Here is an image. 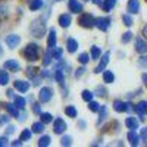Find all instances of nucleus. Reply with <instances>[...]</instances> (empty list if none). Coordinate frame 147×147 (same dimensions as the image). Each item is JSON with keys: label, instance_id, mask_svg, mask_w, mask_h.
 Returning a JSON list of instances; mask_svg holds the SVG:
<instances>
[{"label": "nucleus", "instance_id": "58836bf2", "mask_svg": "<svg viewBox=\"0 0 147 147\" xmlns=\"http://www.w3.org/2000/svg\"><path fill=\"white\" fill-rule=\"evenodd\" d=\"M52 56H53L55 59L60 60V59H62V49H56V50H53V52H52Z\"/></svg>", "mask_w": 147, "mask_h": 147}, {"label": "nucleus", "instance_id": "dca6fc26", "mask_svg": "<svg viewBox=\"0 0 147 147\" xmlns=\"http://www.w3.org/2000/svg\"><path fill=\"white\" fill-rule=\"evenodd\" d=\"M136 112L141 116V119H143V116L144 115H147V102H140L137 106H136Z\"/></svg>", "mask_w": 147, "mask_h": 147}, {"label": "nucleus", "instance_id": "f3484780", "mask_svg": "<svg viewBox=\"0 0 147 147\" xmlns=\"http://www.w3.org/2000/svg\"><path fill=\"white\" fill-rule=\"evenodd\" d=\"M125 125L128 127V129H137V128H138V121H137L136 118L129 116V118L125 119Z\"/></svg>", "mask_w": 147, "mask_h": 147}, {"label": "nucleus", "instance_id": "b1692460", "mask_svg": "<svg viewBox=\"0 0 147 147\" xmlns=\"http://www.w3.org/2000/svg\"><path fill=\"white\" fill-rule=\"evenodd\" d=\"M113 80H115V75H113L110 71H105V72H103V81H105V82L110 84V82H113Z\"/></svg>", "mask_w": 147, "mask_h": 147}, {"label": "nucleus", "instance_id": "a878e982", "mask_svg": "<svg viewBox=\"0 0 147 147\" xmlns=\"http://www.w3.org/2000/svg\"><path fill=\"white\" fill-rule=\"evenodd\" d=\"M15 105H16V107H18V109H25L27 102H25V99H24V97L18 96V97H15Z\"/></svg>", "mask_w": 147, "mask_h": 147}, {"label": "nucleus", "instance_id": "0eeeda50", "mask_svg": "<svg viewBox=\"0 0 147 147\" xmlns=\"http://www.w3.org/2000/svg\"><path fill=\"white\" fill-rule=\"evenodd\" d=\"M109 57H110V53L109 52H106L105 53V56H103V59L100 60V63L96 66V69H94V72L96 74H100V72H103L105 71V68H106V65L109 63Z\"/></svg>", "mask_w": 147, "mask_h": 147}, {"label": "nucleus", "instance_id": "4468645a", "mask_svg": "<svg viewBox=\"0 0 147 147\" xmlns=\"http://www.w3.org/2000/svg\"><path fill=\"white\" fill-rule=\"evenodd\" d=\"M5 68L7 69V71H13V72H18L19 71V63L16 62V60H6V62H5Z\"/></svg>", "mask_w": 147, "mask_h": 147}, {"label": "nucleus", "instance_id": "cd10ccee", "mask_svg": "<svg viewBox=\"0 0 147 147\" xmlns=\"http://www.w3.org/2000/svg\"><path fill=\"white\" fill-rule=\"evenodd\" d=\"M113 109L116 112H125V103L116 100V102H113Z\"/></svg>", "mask_w": 147, "mask_h": 147}, {"label": "nucleus", "instance_id": "a19ab883", "mask_svg": "<svg viewBox=\"0 0 147 147\" xmlns=\"http://www.w3.org/2000/svg\"><path fill=\"white\" fill-rule=\"evenodd\" d=\"M131 38H132V32L128 31V32H125L124 35H122V43H128Z\"/></svg>", "mask_w": 147, "mask_h": 147}, {"label": "nucleus", "instance_id": "9b49d317", "mask_svg": "<svg viewBox=\"0 0 147 147\" xmlns=\"http://www.w3.org/2000/svg\"><path fill=\"white\" fill-rule=\"evenodd\" d=\"M69 10L74 12V13H80V12L82 10V5L78 2V0H69Z\"/></svg>", "mask_w": 147, "mask_h": 147}, {"label": "nucleus", "instance_id": "8fccbe9b", "mask_svg": "<svg viewBox=\"0 0 147 147\" xmlns=\"http://www.w3.org/2000/svg\"><path fill=\"white\" fill-rule=\"evenodd\" d=\"M7 144H9V141H7V138H6V137H0V147L7 146Z\"/></svg>", "mask_w": 147, "mask_h": 147}, {"label": "nucleus", "instance_id": "423d86ee", "mask_svg": "<svg viewBox=\"0 0 147 147\" xmlns=\"http://www.w3.org/2000/svg\"><path fill=\"white\" fill-rule=\"evenodd\" d=\"M110 25V18H97L96 19V27L100 31H106Z\"/></svg>", "mask_w": 147, "mask_h": 147}, {"label": "nucleus", "instance_id": "9d476101", "mask_svg": "<svg viewBox=\"0 0 147 147\" xmlns=\"http://www.w3.org/2000/svg\"><path fill=\"white\" fill-rule=\"evenodd\" d=\"M15 88L18 90V91H21V93H27L28 90H30V82H27V81H21V80H18V81H15Z\"/></svg>", "mask_w": 147, "mask_h": 147}, {"label": "nucleus", "instance_id": "5701e85b", "mask_svg": "<svg viewBox=\"0 0 147 147\" xmlns=\"http://www.w3.org/2000/svg\"><path fill=\"white\" fill-rule=\"evenodd\" d=\"M43 6V0H30V9L31 10H38Z\"/></svg>", "mask_w": 147, "mask_h": 147}, {"label": "nucleus", "instance_id": "c9c22d12", "mask_svg": "<svg viewBox=\"0 0 147 147\" xmlns=\"http://www.w3.org/2000/svg\"><path fill=\"white\" fill-rule=\"evenodd\" d=\"M88 109L91 110V112H99V109H100V105L99 103H97V102H90L88 103Z\"/></svg>", "mask_w": 147, "mask_h": 147}, {"label": "nucleus", "instance_id": "72a5a7b5", "mask_svg": "<svg viewBox=\"0 0 147 147\" xmlns=\"http://www.w3.org/2000/svg\"><path fill=\"white\" fill-rule=\"evenodd\" d=\"M52 119H53V116H52L50 113H41V122H43L44 125H46V124H50Z\"/></svg>", "mask_w": 147, "mask_h": 147}, {"label": "nucleus", "instance_id": "864d4df0", "mask_svg": "<svg viewBox=\"0 0 147 147\" xmlns=\"http://www.w3.org/2000/svg\"><path fill=\"white\" fill-rule=\"evenodd\" d=\"M125 110L127 112H132V105L131 103H125Z\"/></svg>", "mask_w": 147, "mask_h": 147}, {"label": "nucleus", "instance_id": "de8ad7c7", "mask_svg": "<svg viewBox=\"0 0 147 147\" xmlns=\"http://www.w3.org/2000/svg\"><path fill=\"white\" fill-rule=\"evenodd\" d=\"M84 72H85V68H80V69H77V72H75V78L82 77V75H84Z\"/></svg>", "mask_w": 147, "mask_h": 147}, {"label": "nucleus", "instance_id": "aec40b11", "mask_svg": "<svg viewBox=\"0 0 147 147\" xmlns=\"http://www.w3.org/2000/svg\"><path fill=\"white\" fill-rule=\"evenodd\" d=\"M55 78H56V81H57L60 85H63V82H65L63 71H62V69H59V68H56V69H55Z\"/></svg>", "mask_w": 147, "mask_h": 147}, {"label": "nucleus", "instance_id": "473e14b6", "mask_svg": "<svg viewBox=\"0 0 147 147\" xmlns=\"http://www.w3.org/2000/svg\"><path fill=\"white\" fill-rule=\"evenodd\" d=\"M93 96H94V93H91V91H88V90H84V91H82V99H84L85 102H91V100H93Z\"/></svg>", "mask_w": 147, "mask_h": 147}, {"label": "nucleus", "instance_id": "1a4fd4ad", "mask_svg": "<svg viewBox=\"0 0 147 147\" xmlns=\"http://www.w3.org/2000/svg\"><path fill=\"white\" fill-rule=\"evenodd\" d=\"M56 41H57V32H56V28H52L50 30V34H49V38H47L49 49H53L56 46Z\"/></svg>", "mask_w": 147, "mask_h": 147}, {"label": "nucleus", "instance_id": "2f4dec72", "mask_svg": "<svg viewBox=\"0 0 147 147\" xmlns=\"http://www.w3.org/2000/svg\"><path fill=\"white\" fill-rule=\"evenodd\" d=\"M31 136H32L31 129H24V131H22V134H21V140H22V141H27V140H30V138H31Z\"/></svg>", "mask_w": 147, "mask_h": 147}, {"label": "nucleus", "instance_id": "603ef678", "mask_svg": "<svg viewBox=\"0 0 147 147\" xmlns=\"http://www.w3.org/2000/svg\"><path fill=\"white\" fill-rule=\"evenodd\" d=\"M140 136H141V138H147V128H143V129H141Z\"/></svg>", "mask_w": 147, "mask_h": 147}, {"label": "nucleus", "instance_id": "f257e3e1", "mask_svg": "<svg viewBox=\"0 0 147 147\" xmlns=\"http://www.w3.org/2000/svg\"><path fill=\"white\" fill-rule=\"evenodd\" d=\"M30 30H31L32 35H35L37 38H40V37H43L44 32H46V24L41 22L40 19H35V21L31 22V28Z\"/></svg>", "mask_w": 147, "mask_h": 147}, {"label": "nucleus", "instance_id": "20e7f679", "mask_svg": "<svg viewBox=\"0 0 147 147\" xmlns=\"http://www.w3.org/2000/svg\"><path fill=\"white\" fill-rule=\"evenodd\" d=\"M52 97H53V90H52L50 87H43V88L40 90V94H38L40 102L47 103V102L52 100Z\"/></svg>", "mask_w": 147, "mask_h": 147}, {"label": "nucleus", "instance_id": "6e6d98bb", "mask_svg": "<svg viewBox=\"0 0 147 147\" xmlns=\"http://www.w3.org/2000/svg\"><path fill=\"white\" fill-rule=\"evenodd\" d=\"M143 81H144V84H146V87H147V74H143Z\"/></svg>", "mask_w": 147, "mask_h": 147}, {"label": "nucleus", "instance_id": "c03bdc74", "mask_svg": "<svg viewBox=\"0 0 147 147\" xmlns=\"http://www.w3.org/2000/svg\"><path fill=\"white\" fill-rule=\"evenodd\" d=\"M32 112L37 113V115H40V113H41V107H40L38 103H34V105H32Z\"/></svg>", "mask_w": 147, "mask_h": 147}, {"label": "nucleus", "instance_id": "4c0bfd02", "mask_svg": "<svg viewBox=\"0 0 147 147\" xmlns=\"http://www.w3.org/2000/svg\"><path fill=\"white\" fill-rule=\"evenodd\" d=\"M60 144H62V146H71V144H72V137H69V136L62 137V141H60Z\"/></svg>", "mask_w": 147, "mask_h": 147}, {"label": "nucleus", "instance_id": "13d9d810", "mask_svg": "<svg viewBox=\"0 0 147 147\" xmlns=\"http://www.w3.org/2000/svg\"><path fill=\"white\" fill-rule=\"evenodd\" d=\"M143 35H144L146 38H147V25H146V27L143 28Z\"/></svg>", "mask_w": 147, "mask_h": 147}, {"label": "nucleus", "instance_id": "49530a36", "mask_svg": "<svg viewBox=\"0 0 147 147\" xmlns=\"http://www.w3.org/2000/svg\"><path fill=\"white\" fill-rule=\"evenodd\" d=\"M138 63H140L143 68H147V56H143V57H140Z\"/></svg>", "mask_w": 147, "mask_h": 147}, {"label": "nucleus", "instance_id": "393cba45", "mask_svg": "<svg viewBox=\"0 0 147 147\" xmlns=\"http://www.w3.org/2000/svg\"><path fill=\"white\" fill-rule=\"evenodd\" d=\"M32 132H37V134H40L44 131V124L43 122H35V124H32Z\"/></svg>", "mask_w": 147, "mask_h": 147}, {"label": "nucleus", "instance_id": "e2e57ef3", "mask_svg": "<svg viewBox=\"0 0 147 147\" xmlns=\"http://www.w3.org/2000/svg\"><path fill=\"white\" fill-rule=\"evenodd\" d=\"M146 2H147V0H146Z\"/></svg>", "mask_w": 147, "mask_h": 147}, {"label": "nucleus", "instance_id": "680f3d73", "mask_svg": "<svg viewBox=\"0 0 147 147\" xmlns=\"http://www.w3.org/2000/svg\"><path fill=\"white\" fill-rule=\"evenodd\" d=\"M3 55V49H2V46H0V56Z\"/></svg>", "mask_w": 147, "mask_h": 147}, {"label": "nucleus", "instance_id": "052dcab7", "mask_svg": "<svg viewBox=\"0 0 147 147\" xmlns=\"http://www.w3.org/2000/svg\"><path fill=\"white\" fill-rule=\"evenodd\" d=\"M93 3L94 5H100V3H103V0H93Z\"/></svg>", "mask_w": 147, "mask_h": 147}, {"label": "nucleus", "instance_id": "6ab92c4d", "mask_svg": "<svg viewBox=\"0 0 147 147\" xmlns=\"http://www.w3.org/2000/svg\"><path fill=\"white\" fill-rule=\"evenodd\" d=\"M6 110L9 112L10 116H13V118H18V116H19V112H18L16 105H10V103H7V105H6Z\"/></svg>", "mask_w": 147, "mask_h": 147}, {"label": "nucleus", "instance_id": "5fc2aeb1", "mask_svg": "<svg viewBox=\"0 0 147 147\" xmlns=\"http://www.w3.org/2000/svg\"><path fill=\"white\" fill-rule=\"evenodd\" d=\"M12 146H22V140H16L12 143Z\"/></svg>", "mask_w": 147, "mask_h": 147}, {"label": "nucleus", "instance_id": "37998d69", "mask_svg": "<svg viewBox=\"0 0 147 147\" xmlns=\"http://www.w3.org/2000/svg\"><path fill=\"white\" fill-rule=\"evenodd\" d=\"M99 112H100V119H105L106 116H107V109H106V106H100V109H99Z\"/></svg>", "mask_w": 147, "mask_h": 147}, {"label": "nucleus", "instance_id": "39448f33", "mask_svg": "<svg viewBox=\"0 0 147 147\" xmlns=\"http://www.w3.org/2000/svg\"><path fill=\"white\" fill-rule=\"evenodd\" d=\"M66 129V122L62 118H56L55 121V125H53V131L55 134H63Z\"/></svg>", "mask_w": 147, "mask_h": 147}, {"label": "nucleus", "instance_id": "7c9ffc66", "mask_svg": "<svg viewBox=\"0 0 147 147\" xmlns=\"http://www.w3.org/2000/svg\"><path fill=\"white\" fill-rule=\"evenodd\" d=\"M52 49H50V50H49L46 55H44V59H43V63H44V66H49V65H50L52 63Z\"/></svg>", "mask_w": 147, "mask_h": 147}, {"label": "nucleus", "instance_id": "bf43d9fd", "mask_svg": "<svg viewBox=\"0 0 147 147\" xmlns=\"http://www.w3.org/2000/svg\"><path fill=\"white\" fill-rule=\"evenodd\" d=\"M6 94H7L9 97H13V91H12V90H7V91H6Z\"/></svg>", "mask_w": 147, "mask_h": 147}, {"label": "nucleus", "instance_id": "bb28decb", "mask_svg": "<svg viewBox=\"0 0 147 147\" xmlns=\"http://www.w3.org/2000/svg\"><path fill=\"white\" fill-rule=\"evenodd\" d=\"M65 113L69 116V118H77V109L74 106H66L65 107Z\"/></svg>", "mask_w": 147, "mask_h": 147}, {"label": "nucleus", "instance_id": "e433bc0d", "mask_svg": "<svg viewBox=\"0 0 147 147\" xmlns=\"http://www.w3.org/2000/svg\"><path fill=\"white\" fill-rule=\"evenodd\" d=\"M78 60L82 63V65H85V63H88V60H90V56L87 55V53H81L80 55V57H78Z\"/></svg>", "mask_w": 147, "mask_h": 147}, {"label": "nucleus", "instance_id": "c756f323", "mask_svg": "<svg viewBox=\"0 0 147 147\" xmlns=\"http://www.w3.org/2000/svg\"><path fill=\"white\" fill-rule=\"evenodd\" d=\"M100 55H102L100 49L97 47V46H93V47H91V59H99Z\"/></svg>", "mask_w": 147, "mask_h": 147}, {"label": "nucleus", "instance_id": "3c124183", "mask_svg": "<svg viewBox=\"0 0 147 147\" xmlns=\"http://www.w3.org/2000/svg\"><path fill=\"white\" fill-rule=\"evenodd\" d=\"M6 132H7V134L15 132V127H13V125H9V127H7V129H6Z\"/></svg>", "mask_w": 147, "mask_h": 147}, {"label": "nucleus", "instance_id": "ddd939ff", "mask_svg": "<svg viewBox=\"0 0 147 147\" xmlns=\"http://www.w3.org/2000/svg\"><path fill=\"white\" fill-rule=\"evenodd\" d=\"M140 10V2L138 0H129L128 2V12L129 13H138Z\"/></svg>", "mask_w": 147, "mask_h": 147}, {"label": "nucleus", "instance_id": "f704fd0d", "mask_svg": "<svg viewBox=\"0 0 147 147\" xmlns=\"http://www.w3.org/2000/svg\"><path fill=\"white\" fill-rule=\"evenodd\" d=\"M49 144H50V137L49 136H44V137H41L38 140V146L40 147H44V146H49Z\"/></svg>", "mask_w": 147, "mask_h": 147}, {"label": "nucleus", "instance_id": "a211bd4d", "mask_svg": "<svg viewBox=\"0 0 147 147\" xmlns=\"http://www.w3.org/2000/svg\"><path fill=\"white\" fill-rule=\"evenodd\" d=\"M59 24H60V27H63V28H66V27H69L71 25V16L69 15H60L59 16Z\"/></svg>", "mask_w": 147, "mask_h": 147}, {"label": "nucleus", "instance_id": "f03ea898", "mask_svg": "<svg viewBox=\"0 0 147 147\" xmlns=\"http://www.w3.org/2000/svg\"><path fill=\"white\" fill-rule=\"evenodd\" d=\"M24 56H25L27 60H37L38 59V46L35 44H28L25 47V50H24Z\"/></svg>", "mask_w": 147, "mask_h": 147}, {"label": "nucleus", "instance_id": "c85d7f7f", "mask_svg": "<svg viewBox=\"0 0 147 147\" xmlns=\"http://www.w3.org/2000/svg\"><path fill=\"white\" fill-rule=\"evenodd\" d=\"M7 82H9V74L2 71L0 72V85H6Z\"/></svg>", "mask_w": 147, "mask_h": 147}, {"label": "nucleus", "instance_id": "4d7b16f0", "mask_svg": "<svg viewBox=\"0 0 147 147\" xmlns=\"http://www.w3.org/2000/svg\"><path fill=\"white\" fill-rule=\"evenodd\" d=\"M41 75H43V77H46V78H49V77H50V74H49L47 71H43V72H41Z\"/></svg>", "mask_w": 147, "mask_h": 147}, {"label": "nucleus", "instance_id": "2eb2a0df", "mask_svg": "<svg viewBox=\"0 0 147 147\" xmlns=\"http://www.w3.org/2000/svg\"><path fill=\"white\" fill-rule=\"evenodd\" d=\"M128 140H129L131 146H138V143H140V137L137 136L136 129H129V132H128Z\"/></svg>", "mask_w": 147, "mask_h": 147}, {"label": "nucleus", "instance_id": "4be33fe9", "mask_svg": "<svg viewBox=\"0 0 147 147\" xmlns=\"http://www.w3.org/2000/svg\"><path fill=\"white\" fill-rule=\"evenodd\" d=\"M116 5V0H103V9L106 12H110Z\"/></svg>", "mask_w": 147, "mask_h": 147}, {"label": "nucleus", "instance_id": "412c9836", "mask_svg": "<svg viewBox=\"0 0 147 147\" xmlns=\"http://www.w3.org/2000/svg\"><path fill=\"white\" fill-rule=\"evenodd\" d=\"M66 46H68V52L74 53V52H77L78 43H77V40H74V38H68V41H66Z\"/></svg>", "mask_w": 147, "mask_h": 147}, {"label": "nucleus", "instance_id": "7ed1b4c3", "mask_svg": "<svg viewBox=\"0 0 147 147\" xmlns=\"http://www.w3.org/2000/svg\"><path fill=\"white\" fill-rule=\"evenodd\" d=\"M78 22H80V25L84 27V28L96 27V19H94L93 15H90V13H84V15H81L80 19H78Z\"/></svg>", "mask_w": 147, "mask_h": 147}, {"label": "nucleus", "instance_id": "6e6552de", "mask_svg": "<svg viewBox=\"0 0 147 147\" xmlns=\"http://www.w3.org/2000/svg\"><path fill=\"white\" fill-rule=\"evenodd\" d=\"M19 43H21V37L16 35V34H12V35L6 37V44H7L10 49H15Z\"/></svg>", "mask_w": 147, "mask_h": 147}, {"label": "nucleus", "instance_id": "f8f14e48", "mask_svg": "<svg viewBox=\"0 0 147 147\" xmlns=\"http://www.w3.org/2000/svg\"><path fill=\"white\" fill-rule=\"evenodd\" d=\"M136 50L138 53H141V55L147 53V43L143 38H137V41H136Z\"/></svg>", "mask_w": 147, "mask_h": 147}, {"label": "nucleus", "instance_id": "ea45409f", "mask_svg": "<svg viewBox=\"0 0 147 147\" xmlns=\"http://www.w3.org/2000/svg\"><path fill=\"white\" fill-rule=\"evenodd\" d=\"M122 21H124V24H125L127 27H131L132 25V18L129 15H124V16H122Z\"/></svg>", "mask_w": 147, "mask_h": 147}, {"label": "nucleus", "instance_id": "79ce46f5", "mask_svg": "<svg viewBox=\"0 0 147 147\" xmlns=\"http://www.w3.org/2000/svg\"><path fill=\"white\" fill-rule=\"evenodd\" d=\"M96 93H97V96H100V97H105V96H107V94H106L107 91H106L103 87H97V88H96Z\"/></svg>", "mask_w": 147, "mask_h": 147}, {"label": "nucleus", "instance_id": "a18cd8bd", "mask_svg": "<svg viewBox=\"0 0 147 147\" xmlns=\"http://www.w3.org/2000/svg\"><path fill=\"white\" fill-rule=\"evenodd\" d=\"M9 116L7 115H0V125H5V124H7L9 122Z\"/></svg>", "mask_w": 147, "mask_h": 147}, {"label": "nucleus", "instance_id": "09e8293b", "mask_svg": "<svg viewBox=\"0 0 147 147\" xmlns=\"http://www.w3.org/2000/svg\"><path fill=\"white\" fill-rule=\"evenodd\" d=\"M27 71H28V72H27V74H28V77H31V78L35 77V71H37L35 68H28Z\"/></svg>", "mask_w": 147, "mask_h": 147}]
</instances>
